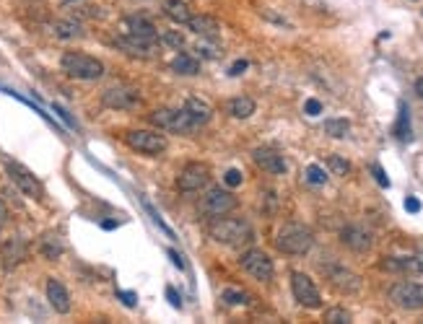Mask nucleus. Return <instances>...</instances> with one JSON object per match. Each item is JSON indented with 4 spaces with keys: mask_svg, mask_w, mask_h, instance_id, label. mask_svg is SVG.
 Instances as JSON below:
<instances>
[{
    "mask_svg": "<svg viewBox=\"0 0 423 324\" xmlns=\"http://www.w3.org/2000/svg\"><path fill=\"white\" fill-rule=\"evenodd\" d=\"M208 234H210L213 241L224 246H234V249L255 241V231H252V226L247 223L244 218H226V216L213 218V223L208 226Z\"/></svg>",
    "mask_w": 423,
    "mask_h": 324,
    "instance_id": "1",
    "label": "nucleus"
},
{
    "mask_svg": "<svg viewBox=\"0 0 423 324\" xmlns=\"http://www.w3.org/2000/svg\"><path fill=\"white\" fill-rule=\"evenodd\" d=\"M60 68L65 76L76 80H99L104 76V62L97 58H91L86 52H76V49H70V52H63V58H60Z\"/></svg>",
    "mask_w": 423,
    "mask_h": 324,
    "instance_id": "2",
    "label": "nucleus"
},
{
    "mask_svg": "<svg viewBox=\"0 0 423 324\" xmlns=\"http://www.w3.org/2000/svg\"><path fill=\"white\" fill-rule=\"evenodd\" d=\"M276 246L283 255H306L312 246H315V236L306 226L301 223H285L276 236Z\"/></svg>",
    "mask_w": 423,
    "mask_h": 324,
    "instance_id": "3",
    "label": "nucleus"
},
{
    "mask_svg": "<svg viewBox=\"0 0 423 324\" xmlns=\"http://www.w3.org/2000/svg\"><path fill=\"white\" fill-rule=\"evenodd\" d=\"M119 37L122 40L140 44V47H154L158 42V29L154 26V21L146 16H125L119 21Z\"/></svg>",
    "mask_w": 423,
    "mask_h": 324,
    "instance_id": "4",
    "label": "nucleus"
},
{
    "mask_svg": "<svg viewBox=\"0 0 423 324\" xmlns=\"http://www.w3.org/2000/svg\"><path fill=\"white\" fill-rule=\"evenodd\" d=\"M239 205V200L231 189H224V187H210L203 200H200V213L206 218H218V216H229L234 207Z\"/></svg>",
    "mask_w": 423,
    "mask_h": 324,
    "instance_id": "5",
    "label": "nucleus"
},
{
    "mask_svg": "<svg viewBox=\"0 0 423 324\" xmlns=\"http://www.w3.org/2000/svg\"><path fill=\"white\" fill-rule=\"evenodd\" d=\"M151 122L158 130H169V133H179V135H192L197 133V125L190 119V114L185 109H156L151 114Z\"/></svg>",
    "mask_w": 423,
    "mask_h": 324,
    "instance_id": "6",
    "label": "nucleus"
},
{
    "mask_svg": "<svg viewBox=\"0 0 423 324\" xmlns=\"http://www.w3.org/2000/svg\"><path fill=\"white\" fill-rule=\"evenodd\" d=\"M122 140L128 143L133 151H138L143 156H161L167 151V138L156 133V130H128Z\"/></svg>",
    "mask_w": 423,
    "mask_h": 324,
    "instance_id": "7",
    "label": "nucleus"
},
{
    "mask_svg": "<svg viewBox=\"0 0 423 324\" xmlns=\"http://www.w3.org/2000/svg\"><path fill=\"white\" fill-rule=\"evenodd\" d=\"M239 265H242V270H244L247 275H252L255 280H260V283H270V280H273V273H276L273 259H270L263 249H247V252H242Z\"/></svg>",
    "mask_w": 423,
    "mask_h": 324,
    "instance_id": "8",
    "label": "nucleus"
},
{
    "mask_svg": "<svg viewBox=\"0 0 423 324\" xmlns=\"http://www.w3.org/2000/svg\"><path fill=\"white\" fill-rule=\"evenodd\" d=\"M6 174H8L10 182L19 187L26 197H31V200H42V197H44V187H42V182L34 177L24 164H19V161H6Z\"/></svg>",
    "mask_w": 423,
    "mask_h": 324,
    "instance_id": "9",
    "label": "nucleus"
},
{
    "mask_svg": "<svg viewBox=\"0 0 423 324\" xmlns=\"http://www.w3.org/2000/svg\"><path fill=\"white\" fill-rule=\"evenodd\" d=\"M390 301L405 312H421L423 309V285L421 283H395L390 288Z\"/></svg>",
    "mask_w": 423,
    "mask_h": 324,
    "instance_id": "10",
    "label": "nucleus"
},
{
    "mask_svg": "<svg viewBox=\"0 0 423 324\" xmlns=\"http://www.w3.org/2000/svg\"><path fill=\"white\" fill-rule=\"evenodd\" d=\"M101 104L109 109H135L140 104V91L135 86H128V83L109 86L101 94Z\"/></svg>",
    "mask_w": 423,
    "mask_h": 324,
    "instance_id": "11",
    "label": "nucleus"
},
{
    "mask_svg": "<svg viewBox=\"0 0 423 324\" xmlns=\"http://www.w3.org/2000/svg\"><path fill=\"white\" fill-rule=\"evenodd\" d=\"M208 182H210V169H208V164H200V161L188 164L177 177L179 192H185V195H190V192H200Z\"/></svg>",
    "mask_w": 423,
    "mask_h": 324,
    "instance_id": "12",
    "label": "nucleus"
},
{
    "mask_svg": "<svg viewBox=\"0 0 423 324\" xmlns=\"http://www.w3.org/2000/svg\"><path fill=\"white\" fill-rule=\"evenodd\" d=\"M291 291H294V298L304 309H320L322 306V296L317 291L315 280L304 273H291Z\"/></svg>",
    "mask_w": 423,
    "mask_h": 324,
    "instance_id": "13",
    "label": "nucleus"
},
{
    "mask_svg": "<svg viewBox=\"0 0 423 324\" xmlns=\"http://www.w3.org/2000/svg\"><path fill=\"white\" fill-rule=\"evenodd\" d=\"M325 270L327 280L333 285L335 291H340V293H358L361 291V278L351 273L348 267L343 265H333V267H322Z\"/></svg>",
    "mask_w": 423,
    "mask_h": 324,
    "instance_id": "14",
    "label": "nucleus"
},
{
    "mask_svg": "<svg viewBox=\"0 0 423 324\" xmlns=\"http://www.w3.org/2000/svg\"><path fill=\"white\" fill-rule=\"evenodd\" d=\"M340 241H343V246H348L351 252H356V255H364V252H369L372 244H374L372 234H369L364 226H356V223L340 228Z\"/></svg>",
    "mask_w": 423,
    "mask_h": 324,
    "instance_id": "15",
    "label": "nucleus"
},
{
    "mask_svg": "<svg viewBox=\"0 0 423 324\" xmlns=\"http://www.w3.org/2000/svg\"><path fill=\"white\" fill-rule=\"evenodd\" d=\"M26 255H29V249H26V244H24V239H8L6 244H3V249H0V265H3V270L6 273H10V270H16V267L26 259Z\"/></svg>",
    "mask_w": 423,
    "mask_h": 324,
    "instance_id": "16",
    "label": "nucleus"
},
{
    "mask_svg": "<svg viewBox=\"0 0 423 324\" xmlns=\"http://www.w3.org/2000/svg\"><path fill=\"white\" fill-rule=\"evenodd\" d=\"M252 158H255L257 167L263 169V171H267V174H285V161L276 148L270 146L255 148V151H252Z\"/></svg>",
    "mask_w": 423,
    "mask_h": 324,
    "instance_id": "17",
    "label": "nucleus"
},
{
    "mask_svg": "<svg viewBox=\"0 0 423 324\" xmlns=\"http://www.w3.org/2000/svg\"><path fill=\"white\" fill-rule=\"evenodd\" d=\"M44 293H47L49 306H52L58 314H68L70 312V293H68V288L60 283L58 278H47Z\"/></svg>",
    "mask_w": 423,
    "mask_h": 324,
    "instance_id": "18",
    "label": "nucleus"
},
{
    "mask_svg": "<svg viewBox=\"0 0 423 324\" xmlns=\"http://www.w3.org/2000/svg\"><path fill=\"white\" fill-rule=\"evenodd\" d=\"M188 26L200 40H218V34H221V24L213 16H192L188 21Z\"/></svg>",
    "mask_w": 423,
    "mask_h": 324,
    "instance_id": "19",
    "label": "nucleus"
},
{
    "mask_svg": "<svg viewBox=\"0 0 423 324\" xmlns=\"http://www.w3.org/2000/svg\"><path fill=\"white\" fill-rule=\"evenodd\" d=\"M182 109L188 112L190 119L195 122L197 128H203V125H208V122H210V117H213V109L208 107L206 101H200V99H195V96L185 99V104H182Z\"/></svg>",
    "mask_w": 423,
    "mask_h": 324,
    "instance_id": "20",
    "label": "nucleus"
},
{
    "mask_svg": "<svg viewBox=\"0 0 423 324\" xmlns=\"http://www.w3.org/2000/svg\"><path fill=\"white\" fill-rule=\"evenodd\" d=\"M164 13H167V19L174 21V24H188V21L195 16L190 0H167V3H164Z\"/></svg>",
    "mask_w": 423,
    "mask_h": 324,
    "instance_id": "21",
    "label": "nucleus"
},
{
    "mask_svg": "<svg viewBox=\"0 0 423 324\" xmlns=\"http://www.w3.org/2000/svg\"><path fill=\"white\" fill-rule=\"evenodd\" d=\"M379 267L387 273H421L415 257H384Z\"/></svg>",
    "mask_w": 423,
    "mask_h": 324,
    "instance_id": "22",
    "label": "nucleus"
},
{
    "mask_svg": "<svg viewBox=\"0 0 423 324\" xmlns=\"http://www.w3.org/2000/svg\"><path fill=\"white\" fill-rule=\"evenodd\" d=\"M52 31L58 40H78L83 37V26L76 19H60L52 24Z\"/></svg>",
    "mask_w": 423,
    "mask_h": 324,
    "instance_id": "23",
    "label": "nucleus"
},
{
    "mask_svg": "<svg viewBox=\"0 0 423 324\" xmlns=\"http://www.w3.org/2000/svg\"><path fill=\"white\" fill-rule=\"evenodd\" d=\"M229 114L234 119H249L252 114H255V99L249 96H236L229 101Z\"/></svg>",
    "mask_w": 423,
    "mask_h": 324,
    "instance_id": "24",
    "label": "nucleus"
},
{
    "mask_svg": "<svg viewBox=\"0 0 423 324\" xmlns=\"http://www.w3.org/2000/svg\"><path fill=\"white\" fill-rule=\"evenodd\" d=\"M392 133H395V138L403 140V143H408L410 135H413V130H410V109H408L405 101H400V114H397V122H395Z\"/></svg>",
    "mask_w": 423,
    "mask_h": 324,
    "instance_id": "25",
    "label": "nucleus"
},
{
    "mask_svg": "<svg viewBox=\"0 0 423 324\" xmlns=\"http://www.w3.org/2000/svg\"><path fill=\"white\" fill-rule=\"evenodd\" d=\"M172 70H174L177 76H197V73H200V62H197L192 55L179 52L177 58L172 60Z\"/></svg>",
    "mask_w": 423,
    "mask_h": 324,
    "instance_id": "26",
    "label": "nucleus"
},
{
    "mask_svg": "<svg viewBox=\"0 0 423 324\" xmlns=\"http://www.w3.org/2000/svg\"><path fill=\"white\" fill-rule=\"evenodd\" d=\"M40 252H42V257H47L49 262H55V259L63 257V244H60L58 236L44 234L42 236V241H40Z\"/></svg>",
    "mask_w": 423,
    "mask_h": 324,
    "instance_id": "27",
    "label": "nucleus"
},
{
    "mask_svg": "<svg viewBox=\"0 0 423 324\" xmlns=\"http://www.w3.org/2000/svg\"><path fill=\"white\" fill-rule=\"evenodd\" d=\"M325 133L335 140H343L348 133H351V122L348 119H327L325 122Z\"/></svg>",
    "mask_w": 423,
    "mask_h": 324,
    "instance_id": "28",
    "label": "nucleus"
},
{
    "mask_svg": "<svg viewBox=\"0 0 423 324\" xmlns=\"http://www.w3.org/2000/svg\"><path fill=\"white\" fill-rule=\"evenodd\" d=\"M327 169L333 171V177H348L351 174V164L340 156H327Z\"/></svg>",
    "mask_w": 423,
    "mask_h": 324,
    "instance_id": "29",
    "label": "nucleus"
},
{
    "mask_svg": "<svg viewBox=\"0 0 423 324\" xmlns=\"http://www.w3.org/2000/svg\"><path fill=\"white\" fill-rule=\"evenodd\" d=\"M216 42L218 40H200V44H197V52H200V58H208V60L221 58L224 52H221V47H218Z\"/></svg>",
    "mask_w": 423,
    "mask_h": 324,
    "instance_id": "30",
    "label": "nucleus"
},
{
    "mask_svg": "<svg viewBox=\"0 0 423 324\" xmlns=\"http://www.w3.org/2000/svg\"><path fill=\"white\" fill-rule=\"evenodd\" d=\"M224 301H226L229 306H247L252 298H249L244 291H239V288H226V291H224Z\"/></svg>",
    "mask_w": 423,
    "mask_h": 324,
    "instance_id": "31",
    "label": "nucleus"
},
{
    "mask_svg": "<svg viewBox=\"0 0 423 324\" xmlns=\"http://www.w3.org/2000/svg\"><path fill=\"white\" fill-rule=\"evenodd\" d=\"M304 177L309 185H325L327 182V171L322 167H317V164H309L304 171Z\"/></svg>",
    "mask_w": 423,
    "mask_h": 324,
    "instance_id": "32",
    "label": "nucleus"
},
{
    "mask_svg": "<svg viewBox=\"0 0 423 324\" xmlns=\"http://www.w3.org/2000/svg\"><path fill=\"white\" fill-rule=\"evenodd\" d=\"M325 322H330V324H348V322H351V314H348L345 309H330V312H325Z\"/></svg>",
    "mask_w": 423,
    "mask_h": 324,
    "instance_id": "33",
    "label": "nucleus"
},
{
    "mask_svg": "<svg viewBox=\"0 0 423 324\" xmlns=\"http://www.w3.org/2000/svg\"><path fill=\"white\" fill-rule=\"evenodd\" d=\"M161 40L167 42V44H172V47H185V34H179V31H164L161 34Z\"/></svg>",
    "mask_w": 423,
    "mask_h": 324,
    "instance_id": "34",
    "label": "nucleus"
},
{
    "mask_svg": "<svg viewBox=\"0 0 423 324\" xmlns=\"http://www.w3.org/2000/svg\"><path fill=\"white\" fill-rule=\"evenodd\" d=\"M242 179H244V174H242L239 169H229L226 174H224V182H226V187H239V185H242Z\"/></svg>",
    "mask_w": 423,
    "mask_h": 324,
    "instance_id": "35",
    "label": "nucleus"
},
{
    "mask_svg": "<svg viewBox=\"0 0 423 324\" xmlns=\"http://www.w3.org/2000/svg\"><path fill=\"white\" fill-rule=\"evenodd\" d=\"M372 174H374L376 185H379V187H384V189H387V187H390V177H387V174H384V169L379 167V164H372Z\"/></svg>",
    "mask_w": 423,
    "mask_h": 324,
    "instance_id": "36",
    "label": "nucleus"
},
{
    "mask_svg": "<svg viewBox=\"0 0 423 324\" xmlns=\"http://www.w3.org/2000/svg\"><path fill=\"white\" fill-rule=\"evenodd\" d=\"M304 112H306V114H309V117H317V114L322 112V104H320L317 99H309V101H306V104H304Z\"/></svg>",
    "mask_w": 423,
    "mask_h": 324,
    "instance_id": "37",
    "label": "nucleus"
},
{
    "mask_svg": "<svg viewBox=\"0 0 423 324\" xmlns=\"http://www.w3.org/2000/svg\"><path fill=\"white\" fill-rule=\"evenodd\" d=\"M117 298H122V301H125V306H130V309L138 304V296L128 293V291H117Z\"/></svg>",
    "mask_w": 423,
    "mask_h": 324,
    "instance_id": "38",
    "label": "nucleus"
},
{
    "mask_svg": "<svg viewBox=\"0 0 423 324\" xmlns=\"http://www.w3.org/2000/svg\"><path fill=\"white\" fill-rule=\"evenodd\" d=\"M247 68H249V62H247V60H236L234 65H231V70H229V76H242Z\"/></svg>",
    "mask_w": 423,
    "mask_h": 324,
    "instance_id": "39",
    "label": "nucleus"
},
{
    "mask_svg": "<svg viewBox=\"0 0 423 324\" xmlns=\"http://www.w3.org/2000/svg\"><path fill=\"white\" fill-rule=\"evenodd\" d=\"M405 210L408 213H418L421 210V200L418 197H405Z\"/></svg>",
    "mask_w": 423,
    "mask_h": 324,
    "instance_id": "40",
    "label": "nucleus"
},
{
    "mask_svg": "<svg viewBox=\"0 0 423 324\" xmlns=\"http://www.w3.org/2000/svg\"><path fill=\"white\" fill-rule=\"evenodd\" d=\"M52 109H55V112H58V114H60V119H63V122H65V125H68V128H76V122H73V119H70V114H68V112H65V109H63V107H60V104H55V107H52Z\"/></svg>",
    "mask_w": 423,
    "mask_h": 324,
    "instance_id": "41",
    "label": "nucleus"
},
{
    "mask_svg": "<svg viewBox=\"0 0 423 324\" xmlns=\"http://www.w3.org/2000/svg\"><path fill=\"white\" fill-rule=\"evenodd\" d=\"M167 298L172 301V306H174V309H179V306H182V298L174 293V288H167Z\"/></svg>",
    "mask_w": 423,
    "mask_h": 324,
    "instance_id": "42",
    "label": "nucleus"
},
{
    "mask_svg": "<svg viewBox=\"0 0 423 324\" xmlns=\"http://www.w3.org/2000/svg\"><path fill=\"white\" fill-rule=\"evenodd\" d=\"M6 221H8V207H6V203L0 200V231L6 226Z\"/></svg>",
    "mask_w": 423,
    "mask_h": 324,
    "instance_id": "43",
    "label": "nucleus"
},
{
    "mask_svg": "<svg viewBox=\"0 0 423 324\" xmlns=\"http://www.w3.org/2000/svg\"><path fill=\"white\" fill-rule=\"evenodd\" d=\"M169 257H172V262H174V265H177L179 270H182V267H185V262H182V255H177V252H174V249H169Z\"/></svg>",
    "mask_w": 423,
    "mask_h": 324,
    "instance_id": "44",
    "label": "nucleus"
},
{
    "mask_svg": "<svg viewBox=\"0 0 423 324\" xmlns=\"http://www.w3.org/2000/svg\"><path fill=\"white\" fill-rule=\"evenodd\" d=\"M415 94H418V96L423 99V78H418V80H415Z\"/></svg>",
    "mask_w": 423,
    "mask_h": 324,
    "instance_id": "45",
    "label": "nucleus"
},
{
    "mask_svg": "<svg viewBox=\"0 0 423 324\" xmlns=\"http://www.w3.org/2000/svg\"><path fill=\"white\" fill-rule=\"evenodd\" d=\"M415 259H418V267H421V273H423V249L418 252V255H415Z\"/></svg>",
    "mask_w": 423,
    "mask_h": 324,
    "instance_id": "46",
    "label": "nucleus"
},
{
    "mask_svg": "<svg viewBox=\"0 0 423 324\" xmlns=\"http://www.w3.org/2000/svg\"><path fill=\"white\" fill-rule=\"evenodd\" d=\"M65 3H73V0H65Z\"/></svg>",
    "mask_w": 423,
    "mask_h": 324,
    "instance_id": "47",
    "label": "nucleus"
}]
</instances>
